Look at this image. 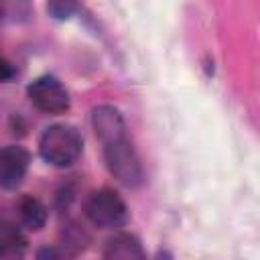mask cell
<instances>
[{
	"instance_id": "6da1fadb",
	"label": "cell",
	"mask_w": 260,
	"mask_h": 260,
	"mask_svg": "<svg viewBox=\"0 0 260 260\" xmlns=\"http://www.w3.org/2000/svg\"><path fill=\"white\" fill-rule=\"evenodd\" d=\"M91 126L98 140L102 142L104 160L110 175L128 189L140 187L144 181L142 162L128 136V128L120 110L108 104L93 108Z\"/></svg>"
},
{
	"instance_id": "7a4b0ae2",
	"label": "cell",
	"mask_w": 260,
	"mask_h": 260,
	"mask_svg": "<svg viewBox=\"0 0 260 260\" xmlns=\"http://www.w3.org/2000/svg\"><path fill=\"white\" fill-rule=\"evenodd\" d=\"M39 152L55 167H71L83 152V138L69 124H53L41 134Z\"/></svg>"
},
{
	"instance_id": "3957f363",
	"label": "cell",
	"mask_w": 260,
	"mask_h": 260,
	"mask_svg": "<svg viewBox=\"0 0 260 260\" xmlns=\"http://www.w3.org/2000/svg\"><path fill=\"white\" fill-rule=\"evenodd\" d=\"M83 211L95 228L104 230H118L128 221V207L124 199L112 189L93 191L85 199Z\"/></svg>"
},
{
	"instance_id": "277c9868",
	"label": "cell",
	"mask_w": 260,
	"mask_h": 260,
	"mask_svg": "<svg viewBox=\"0 0 260 260\" xmlns=\"http://www.w3.org/2000/svg\"><path fill=\"white\" fill-rule=\"evenodd\" d=\"M26 95H28L30 104L37 110H41L43 114H63L71 106L69 91L53 75H41V77H37L26 87Z\"/></svg>"
},
{
	"instance_id": "5b68a950",
	"label": "cell",
	"mask_w": 260,
	"mask_h": 260,
	"mask_svg": "<svg viewBox=\"0 0 260 260\" xmlns=\"http://www.w3.org/2000/svg\"><path fill=\"white\" fill-rule=\"evenodd\" d=\"M30 165V154L20 144H8L0 150V187L16 189Z\"/></svg>"
},
{
	"instance_id": "8992f818",
	"label": "cell",
	"mask_w": 260,
	"mask_h": 260,
	"mask_svg": "<svg viewBox=\"0 0 260 260\" xmlns=\"http://www.w3.org/2000/svg\"><path fill=\"white\" fill-rule=\"evenodd\" d=\"M104 258H144V250L140 246V240L134 234L128 232H118L112 238H108L104 246Z\"/></svg>"
},
{
	"instance_id": "52a82bcc",
	"label": "cell",
	"mask_w": 260,
	"mask_h": 260,
	"mask_svg": "<svg viewBox=\"0 0 260 260\" xmlns=\"http://www.w3.org/2000/svg\"><path fill=\"white\" fill-rule=\"evenodd\" d=\"M18 217H20V223L26 228V230H32V232H39L45 221H47V207L45 203L39 199V197H32V195H22L18 199Z\"/></svg>"
},
{
	"instance_id": "ba28073f",
	"label": "cell",
	"mask_w": 260,
	"mask_h": 260,
	"mask_svg": "<svg viewBox=\"0 0 260 260\" xmlns=\"http://www.w3.org/2000/svg\"><path fill=\"white\" fill-rule=\"evenodd\" d=\"M24 236L12 223L0 221V256H18L24 250Z\"/></svg>"
},
{
	"instance_id": "9c48e42d",
	"label": "cell",
	"mask_w": 260,
	"mask_h": 260,
	"mask_svg": "<svg viewBox=\"0 0 260 260\" xmlns=\"http://www.w3.org/2000/svg\"><path fill=\"white\" fill-rule=\"evenodd\" d=\"M49 12L57 18H67L75 12V0H49Z\"/></svg>"
},
{
	"instance_id": "30bf717a",
	"label": "cell",
	"mask_w": 260,
	"mask_h": 260,
	"mask_svg": "<svg viewBox=\"0 0 260 260\" xmlns=\"http://www.w3.org/2000/svg\"><path fill=\"white\" fill-rule=\"evenodd\" d=\"M14 75V69L10 67V63L0 55V81H6V79H10Z\"/></svg>"
},
{
	"instance_id": "8fae6325",
	"label": "cell",
	"mask_w": 260,
	"mask_h": 260,
	"mask_svg": "<svg viewBox=\"0 0 260 260\" xmlns=\"http://www.w3.org/2000/svg\"><path fill=\"white\" fill-rule=\"evenodd\" d=\"M2 16H4V6H2V2H0V20H2Z\"/></svg>"
}]
</instances>
